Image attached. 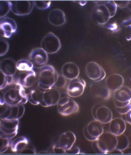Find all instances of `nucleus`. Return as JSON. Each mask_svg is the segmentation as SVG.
I'll return each instance as SVG.
<instances>
[{"mask_svg": "<svg viewBox=\"0 0 131 155\" xmlns=\"http://www.w3.org/2000/svg\"><path fill=\"white\" fill-rule=\"evenodd\" d=\"M59 74L53 66L46 64L40 68L38 77V86L42 90L53 87Z\"/></svg>", "mask_w": 131, "mask_h": 155, "instance_id": "1", "label": "nucleus"}, {"mask_svg": "<svg viewBox=\"0 0 131 155\" xmlns=\"http://www.w3.org/2000/svg\"><path fill=\"white\" fill-rule=\"evenodd\" d=\"M5 101L6 104L11 106L26 103L28 98L25 88L16 84V86L9 89L5 93Z\"/></svg>", "mask_w": 131, "mask_h": 155, "instance_id": "2", "label": "nucleus"}, {"mask_svg": "<svg viewBox=\"0 0 131 155\" xmlns=\"http://www.w3.org/2000/svg\"><path fill=\"white\" fill-rule=\"evenodd\" d=\"M104 1H95L97 5L92 11V19L98 25H105L111 18L110 12Z\"/></svg>", "mask_w": 131, "mask_h": 155, "instance_id": "3", "label": "nucleus"}, {"mask_svg": "<svg viewBox=\"0 0 131 155\" xmlns=\"http://www.w3.org/2000/svg\"><path fill=\"white\" fill-rule=\"evenodd\" d=\"M18 119H1L0 137L12 139L16 136L19 128Z\"/></svg>", "mask_w": 131, "mask_h": 155, "instance_id": "4", "label": "nucleus"}, {"mask_svg": "<svg viewBox=\"0 0 131 155\" xmlns=\"http://www.w3.org/2000/svg\"><path fill=\"white\" fill-rule=\"evenodd\" d=\"M97 144L102 154H108V152L114 149L117 146V136L111 132H104L98 137Z\"/></svg>", "mask_w": 131, "mask_h": 155, "instance_id": "5", "label": "nucleus"}, {"mask_svg": "<svg viewBox=\"0 0 131 155\" xmlns=\"http://www.w3.org/2000/svg\"><path fill=\"white\" fill-rule=\"evenodd\" d=\"M60 41L53 32H48L42 39L41 48L48 54L57 53L61 49Z\"/></svg>", "mask_w": 131, "mask_h": 155, "instance_id": "6", "label": "nucleus"}, {"mask_svg": "<svg viewBox=\"0 0 131 155\" xmlns=\"http://www.w3.org/2000/svg\"><path fill=\"white\" fill-rule=\"evenodd\" d=\"M57 109L59 114L62 116H69L78 111L79 105L70 97H63L60 98L58 103Z\"/></svg>", "mask_w": 131, "mask_h": 155, "instance_id": "7", "label": "nucleus"}, {"mask_svg": "<svg viewBox=\"0 0 131 155\" xmlns=\"http://www.w3.org/2000/svg\"><path fill=\"white\" fill-rule=\"evenodd\" d=\"M11 11L18 16H25L30 14L35 6L34 1H11Z\"/></svg>", "mask_w": 131, "mask_h": 155, "instance_id": "8", "label": "nucleus"}, {"mask_svg": "<svg viewBox=\"0 0 131 155\" xmlns=\"http://www.w3.org/2000/svg\"><path fill=\"white\" fill-rule=\"evenodd\" d=\"M87 77L95 82H99L104 79L106 73L103 68L95 62H89L86 66Z\"/></svg>", "mask_w": 131, "mask_h": 155, "instance_id": "9", "label": "nucleus"}, {"mask_svg": "<svg viewBox=\"0 0 131 155\" xmlns=\"http://www.w3.org/2000/svg\"><path fill=\"white\" fill-rule=\"evenodd\" d=\"M86 82L80 78L71 80L68 84L67 92L69 97L73 98L81 96L86 87Z\"/></svg>", "mask_w": 131, "mask_h": 155, "instance_id": "10", "label": "nucleus"}, {"mask_svg": "<svg viewBox=\"0 0 131 155\" xmlns=\"http://www.w3.org/2000/svg\"><path fill=\"white\" fill-rule=\"evenodd\" d=\"M29 60L34 66L40 68L47 63L48 54L41 48H35L29 54Z\"/></svg>", "mask_w": 131, "mask_h": 155, "instance_id": "11", "label": "nucleus"}, {"mask_svg": "<svg viewBox=\"0 0 131 155\" xmlns=\"http://www.w3.org/2000/svg\"><path fill=\"white\" fill-rule=\"evenodd\" d=\"M17 30V23L9 17L1 18L0 21V33L1 36L9 38Z\"/></svg>", "mask_w": 131, "mask_h": 155, "instance_id": "12", "label": "nucleus"}, {"mask_svg": "<svg viewBox=\"0 0 131 155\" xmlns=\"http://www.w3.org/2000/svg\"><path fill=\"white\" fill-rule=\"evenodd\" d=\"M37 81V75L34 70L20 73L15 79V84H18L24 88H30L34 86Z\"/></svg>", "mask_w": 131, "mask_h": 155, "instance_id": "13", "label": "nucleus"}, {"mask_svg": "<svg viewBox=\"0 0 131 155\" xmlns=\"http://www.w3.org/2000/svg\"><path fill=\"white\" fill-rule=\"evenodd\" d=\"M60 93L56 88H50L46 90L43 92V101L45 104V107L56 105L60 100Z\"/></svg>", "mask_w": 131, "mask_h": 155, "instance_id": "14", "label": "nucleus"}, {"mask_svg": "<svg viewBox=\"0 0 131 155\" xmlns=\"http://www.w3.org/2000/svg\"><path fill=\"white\" fill-rule=\"evenodd\" d=\"M75 141V134L71 131H67L61 134L56 145L59 148L66 151L72 148Z\"/></svg>", "mask_w": 131, "mask_h": 155, "instance_id": "15", "label": "nucleus"}, {"mask_svg": "<svg viewBox=\"0 0 131 155\" xmlns=\"http://www.w3.org/2000/svg\"><path fill=\"white\" fill-rule=\"evenodd\" d=\"M48 20L51 25L57 27L61 26L67 22L64 12L59 8L53 9L50 11L48 16Z\"/></svg>", "mask_w": 131, "mask_h": 155, "instance_id": "16", "label": "nucleus"}, {"mask_svg": "<svg viewBox=\"0 0 131 155\" xmlns=\"http://www.w3.org/2000/svg\"><path fill=\"white\" fill-rule=\"evenodd\" d=\"M92 114L95 120L104 124L111 122L112 120V110L105 106H101L98 108L95 113H92Z\"/></svg>", "mask_w": 131, "mask_h": 155, "instance_id": "17", "label": "nucleus"}, {"mask_svg": "<svg viewBox=\"0 0 131 155\" xmlns=\"http://www.w3.org/2000/svg\"><path fill=\"white\" fill-rule=\"evenodd\" d=\"M0 70L4 74L14 76L17 72V62L11 58H4L1 61Z\"/></svg>", "mask_w": 131, "mask_h": 155, "instance_id": "18", "label": "nucleus"}, {"mask_svg": "<svg viewBox=\"0 0 131 155\" xmlns=\"http://www.w3.org/2000/svg\"><path fill=\"white\" fill-rule=\"evenodd\" d=\"M62 74L69 80H73L78 78L80 69L78 66L73 62H67L64 64L61 68Z\"/></svg>", "mask_w": 131, "mask_h": 155, "instance_id": "19", "label": "nucleus"}, {"mask_svg": "<svg viewBox=\"0 0 131 155\" xmlns=\"http://www.w3.org/2000/svg\"><path fill=\"white\" fill-rule=\"evenodd\" d=\"M126 129V122L120 117L112 120L109 125V131L115 136H119L123 134Z\"/></svg>", "mask_w": 131, "mask_h": 155, "instance_id": "20", "label": "nucleus"}, {"mask_svg": "<svg viewBox=\"0 0 131 155\" xmlns=\"http://www.w3.org/2000/svg\"><path fill=\"white\" fill-rule=\"evenodd\" d=\"M123 83L124 79L122 76L117 73L110 75L106 80V87L111 91L114 92L119 89L123 86Z\"/></svg>", "mask_w": 131, "mask_h": 155, "instance_id": "21", "label": "nucleus"}, {"mask_svg": "<svg viewBox=\"0 0 131 155\" xmlns=\"http://www.w3.org/2000/svg\"><path fill=\"white\" fill-rule=\"evenodd\" d=\"M115 100L120 102L131 101V89L127 86H122L114 92Z\"/></svg>", "mask_w": 131, "mask_h": 155, "instance_id": "22", "label": "nucleus"}, {"mask_svg": "<svg viewBox=\"0 0 131 155\" xmlns=\"http://www.w3.org/2000/svg\"><path fill=\"white\" fill-rule=\"evenodd\" d=\"M43 92L39 89H31L27 94L28 101H29L33 105L40 104L45 107V104L43 101Z\"/></svg>", "mask_w": 131, "mask_h": 155, "instance_id": "23", "label": "nucleus"}, {"mask_svg": "<svg viewBox=\"0 0 131 155\" xmlns=\"http://www.w3.org/2000/svg\"><path fill=\"white\" fill-rule=\"evenodd\" d=\"M86 126L88 132L94 138H98L104 133L103 127L102 123L96 120L91 121Z\"/></svg>", "mask_w": 131, "mask_h": 155, "instance_id": "24", "label": "nucleus"}, {"mask_svg": "<svg viewBox=\"0 0 131 155\" xmlns=\"http://www.w3.org/2000/svg\"><path fill=\"white\" fill-rule=\"evenodd\" d=\"M29 144L28 138L25 137H18L12 141L11 148L14 153H19L25 149Z\"/></svg>", "mask_w": 131, "mask_h": 155, "instance_id": "25", "label": "nucleus"}, {"mask_svg": "<svg viewBox=\"0 0 131 155\" xmlns=\"http://www.w3.org/2000/svg\"><path fill=\"white\" fill-rule=\"evenodd\" d=\"M25 107L23 104L11 105L10 114L7 119H19L24 114Z\"/></svg>", "mask_w": 131, "mask_h": 155, "instance_id": "26", "label": "nucleus"}, {"mask_svg": "<svg viewBox=\"0 0 131 155\" xmlns=\"http://www.w3.org/2000/svg\"><path fill=\"white\" fill-rule=\"evenodd\" d=\"M34 65L30 60L22 59L17 62V68L20 72H27L33 70Z\"/></svg>", "mask_w": 131, "mask_h": 155, "instance_id": "27", "label": "nucleus"}, {"mask_svg": "<svg viewBox=\"0 0 131 155\" xmlns=\"http://www.w3.org/2000/svg\"><path fill=\"white\" fill-rule=\"evenodd\" d=\"M117 144L116 149L123 151L128 148L129 145V138L127 136L124 134H121L120 136H117Z\"/></svg>", "mask_w": 131, "mask_h": 155, "instance_id": "28", "label": "nucleus"}, {"mask_svg": "<svg viewBox=\"0 0 131 155\" xmlns=\"http://www.w3.org/2000/svg\"><path fill=\"white\" fill-rule=\"evenodd\" d=\"M11 11V1L1 0L0 1V17L3 18Z\"/></svg>", "mask_w": 131, "mask_h": 155, "instance_id": "29", "label": "nucleus"}, {"mask_svg": "<svg viewBox=\"0 0 131 155\" xmlns=\"http://www.w3.org/2000/svg\"><path fill=\"white\" fill-rule=\"evenodd\" d=\"M0 77H1V85H0L1 90L5 89L8 85H11L12 84L15 83L14 76L6 75L4 74L3 73L1 72Z\"/></svg>", "mask_w": 131, "mask_h": 155, "instance_id": "30", "label": "nucleus"}, {"mask_svg": "<svg viewBox=\"0 0 131 155\" xmlns=\"http://www.w3.org/2000/svg\"><path fill=\"white\" fill-rule=\"evenodd\" d=\"M12 139L3 138L0 137V153L2 154L6 152L9 147L11 146Z\"/></svg>", "mask_w": 131, "mask_h": 155, "instance_id": "31", "label": "nucleus"}, {"mask_svg": "<svg viewBox=\"0 0 131 155\" xmlns=\"http://www.w3.org/2000/svg\"><path fill=\"white\" fill-rule=\"evenodd\" d=\"M67 83V78L64 77L63 75L59 74L57 79L54 86L56 89H63L66 86Z\"/></svg>", "mask_w": 131, "mask_h": 155, "instance_id": "32", "label": "nucleus"}, {"mask_svg": "<svg viewBox=\"0 0 131 155\" xmlns=\"http://www.w3.org/2000/svg\"><path fill=\"white\" fill-rule=\"evenodd\" d=\"M104 3L109 9L111 14V18L114 17L117 8L116 3H115L114 1H104Z\"/></svg>", "mask_w": 131, "mask_h": 155, "instance_id": "33", "label": "nucleus"}, {"mask_svg": "<svg viewBox=\"0 0 131 155\" xmlns=\"http://www.w3.org/2000/svg\"><path fill=\"white\" fill-rule=\"evenodd\" d=\"M35 6L40 10L49 8L51 5L50 1H34Z\"/></svg>", "mask_w": 131, "mask_h": 155, "instance_id": "34", "label": "nucleus"}, {"mask_svg": "<svg viewBox=\"0 0 131 155\" xmlns=\"http://www.w3.org/2000/svg\"><path fill=\"white\" fill-rule=\"evenodd\" d=\"M9 49V42L5 39H0V55L3 56L5 55L8 52Z\"/></svg>", "mask_w": 131, "mask_h": 155, "instance_id": "35", "label": "nucleus"}, {"mask_svg": "<svg viewBox=\"0 0 131 155\" xmlns=\"http://www.w3.org/2000/svg\"><path fill=\"white\" fill-rule=\"evenodd\" d=\"M19 154H36V150L33 145L28 144L25 149L22 150L20 152L18 153Z\"/></svg>", "mask_w": 131, "mask_h": 155, "instance_id": "36", "label": "nucleus"}, {"mask_svg": "<svg viewBox=\"0 0 131 155\" xmlns=\"http://www.w3.org/2000/svg\"><path fill=\"white\" fill-rule=\"evenodd\" d=\"M105 28L113 33L118 32L120 30V26L116 22H112L105 25Z\"/></svg>", "mask_w": 131, "mask_h": 155, "instance_id": "37", "label": "nucleus"}, {"mask_svg": "<svg viewBox=\"0 0 131 155\" xmlns=\"http://www.w3.org/2000/svg\"><path fill=\"white\" fill-rule=\"evenodd\" d=\"M100 96L104 100H108L110 97V90L108 88H103L100 92Z\"/></svg>", "mask_w": 131, "mask_h": 155, "instance_id": "38", "label": "nucleus"}, {"mask_svg": "<svg viewBox=\"0 0 131 155\" xmlns=\"http://www.w3.org/2000/svg\"><path fill=\"white\" fill-rule=\"evenodd\" d=\"M131 110V102L128 104L127 105H126L125 107H121V108H119V107H116V110L117 111V112L123 115V114H126L127 113H128L129 111H130Z\"/></svg>", "mask_w": 131, "mask_h": 155, "instance_id": "39", "label": "nucleus"}, {"mask_svg": "<svg viewBox=\"0 0 131 155\" xmlns=\"http://www.w3.org/2000/svg\"><path fill=\"white\" fill-rule=\"evenodd\" d=\"M117 7L120 8H124L127 7L129 4V1H114Z\"/></svg>", "mask_w": 131, "mask_h": 155, "instance_id": "40", "label": "nucleus"}, {"mask_svg": "<svg viewBox=\"0 0 131 155\" xmlns=\"http://www.w3.org/2000/svg\"><path fill=\"white\" fill-rule=\"evenodd\" d=\"M80 153V149L78 147H75L71 148L70 149L67 150L65 151V154H74L78 155Z\"/></svg>", "mask_w": 131, "mask_h": 155, "instance_id": "41", "label": "nucleus"}, {"mask_svg": "<svg viewBox=\"0 0 131 155\" xmlns=\"http://www.w3.org/2000/svg\"><path fill=\"white\" fill-rule=\"evenodd\" d=\"M83 132H84V136L85 138L87 140H88V141H93L97 140L98 138H94V137H92V136L89 134L88 132V131H87V126L84 128Z\"/></svg>", "mask_w": 131, "mask_h": 155, "instance_id": "42", "label": "nucleus"}, {"mask_svg": "<svg viewBox=\"0 0 131 155\" xmlns=\"http://www.w3.org/2000/svg\"><path fill=\"white\" fill-rule=\"evenodd\" d=\"M122 119L125 122H127L129 125H131V110L129 111L128 113L122 115Z\"/></svg>", "mask_w": 131, "mask_h": 155, "instance_id": "43", "label": "nucleus"}, {"mask_svg": "<svg viewBox=\"0 0 131 155\" xmlns=\"http://www.w3.org/2000/svg\"><path fill=\"white\" fill-rule=\"evenodd\" d=\"M92 147L93 150L95 151V153L97 154H102V152L101 151L100 149L99 148L98 145L97 141V140L95 141H92Z\"/></svg>", "mask_w": 131, "mask_h": 155, "instance_id": "44", "label": "nucleus"}, {"mask_svg": "<svg viewBox=\"0 0 131 155\" xmlns=\"http://www.w3.org/2000/svg\"><path fill=\"white\" fill-rule=\"evenodd\" d=\"M114 101L115 105L116 107H119V108L125 107L131 102V101H129V102H119V101H117L115 99Z\"/></svg>", "mask_w": 131, "mask_h": 155, "instance_id": "45", "label": "nucleus"}, {"mask_svg": "<svg viewBox=\"0 0 131 155\" xmlns=\"http://www.w3.org/2000/svg\"><path fill=\"white\" fill-rule=\"evenodd\" d=\"M126 28V38L127 41H130L131 40V26Z\"/></svg>", "mask_w": 131, "mask_h": 155, "instance_id": "46", "label": "nucleus"}, {"mask_svg": "<svg viewBox=\"0 0 131 155\" xmlns=\"http://www.w3.org/2000/svg\"><path fill=\"white\" fill-rule=\"evenodd\" d=\"M108 154H123V152L122 151L115 148L111 151L108 152Z\"/></svg>", "mask_w": 131, "mask_h": 155, "instance_id": "47", "label": "nucleus"}, {"mask_svg": "<svg viewBox=\"0 0 131 155\" xmlns=\"http://www.w3.org/2000/svg\"><path fill=\"white\" fill-rule=\"evenodd\" d=\"M122 25L125 27L131 26V18H129L128 19L125 20L122 22Z\"/></svg>", "mask_w": 131, "mask_h": 155, "instance_id": "48", "label": "nucleus"}, {"mask_svg": "<svg viewBox=\"0 0 131 155\" xmlns=\"http://www.w3.org/2000/svg\"><path fill=\"white\" fill-rule=\"evenodd\" d=\"M0 105H2L5 103V93H3L2 91H1V101H0Z\"/></svg>", "mask_w": 131, "mask_h": 155, "instance_id": "49", "label": "nucleus"}, {"mask_svg": "<svg viewBox=\"0 0 131 155\" xmlns=\"http://www.w3.org/2000/svg\"><path fill=\"white\" fill-rule=\"evenodd\" d=\"M123 154H131V147H128V148L123 150Z\"/></svg>", "mask_w": 131, "mask_h": 155, "instance_id": "50", "label": "nucleus"}, {"mask_svg": "<svg viewBox=\"0 0 131 155\" xmlns=\"http://www.w3.org/2000/svg\"><path fill=\"white\" fill-rule=\"evenodd\" d=\"M78 2L79 4L81 5V6L85 5L86 4L87 2V1H78Z\"/></svg>", "mask_w": 131, "mask_h": 155, "instance_id": "51", "label": "nucleus"}, {"mask_svg": "<svg viewBox=\"0 0 131 155\" xmlns=\"http://www.w3.org/2000/svg\"><path fill=\"white\" fill-rule=\"evenodd\" d=\"M37 154H51V153L50 151H40L39 153H37Z\"/></svg>", "mask_w": 131, "mask_h": 155, "instance_id": "52", "label": "nucleus"}, {"mask_svg": "<svg viewBox=\"0 0 131 155\" xmlns=\"http://www.w3.org/2000/svg\"><path fill=\"white\" fill-rule=\"evenodd\" d=\"M128 7H129V9L131 11V1H129V4L128 5Z\"/></svg>", "mask_w": 131, "mask_h": 155, "instance_id": "53", "label": "nucleus"}, {"mask_svg": "<svg viewBox=\"0 0 131 155\" xmlns=\"http://www.w3.org/2000/svg\"><path fill=\"white\" fill-rule=\"evenodd\" d=\"M129 143H130V144L131 145V135H130L129 136Z\"/></svg>", "mask_w": 131, "mask_h": 155, "instance_id": "54", "label": "nucleus"}]
</instances>
